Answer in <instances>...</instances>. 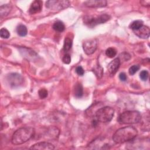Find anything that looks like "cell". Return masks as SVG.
I'll list each match as a JSON object with an SVG mask.
<instances>
[{"mask_svg": "<svg viewBox=\"0 0 150 150\" xmlns=\"http://www.w3.org/2000/svg\"><path fill=\"white\" fill-rule=\"evenodd\" d=\"M137 129L132 126H127L117 129L112 135V140L116 144H122L133 140L137 135Z\"/></svg>", "mask_w": 150, "mask_h": 150, "instance_id": "obj_1", "label": "cell"}, {"mask_svg": "<svg viewBox=\"0 0 150 150\" xmlns=\"http://www.w3.org/2000/svg\"><path fill=\"white\" fill-rule=\"evenodd\" d=\"M35 133V129L32 127L20 128L13 133L11 142L14 145L22 144L31 139L34 136Z\"/></svg>", "mask_w": 150, "mask_h": 150, "instance_id": "obj_2", "label": "cell"}, {"mask_svg": "<svg viewBox=\"0 0 150 150\" xmlns=\"http://www.w3.org/2000/svg\"><path fill=\"white\" fill-rule=\"evenodd\" d=\"M141 120V115L137 111H127L121 113L117 121L120 124H132L138 123Z\"/></svg>", "mask_w": 150, "mask_h": 150, "instance_id": "obj_3", "label": "cell"}, {"mask_svg": "<svg viewBox=\"0 0 150 150\" xmlns=\"http://www.w3.org/2000/svg\"><path fill=\"white\" fill-rule=\"evenodd\" d=\"M114 114V110L108 106L104 107L97 110L95 115L97 120L101 122H108L112 119Z\"/></svg>", "mask_w": 150, "mask_h": 150, "instance_id": "obj_4", "label": "cell"}, {"mask_svg": "<svg viewBox=\"0 0 150 150\" xmlns=\"http://www.w3.org/2000/svg\"><path fill=\"white\" fill-rule=\"evenodd\" d=\"M110 19V16L107 14H103L97 16H86L84 18V22L90 27L95 26L98 24L103 23Z\"/></svg>", "mask_w": 150, "mask_h": 150, "instance_id": "obj_5", "label": "cell"}, {"mask_svg": "<svg viewBox=\"0 0 150 150\" xmlns=\"http://www.w3.org/2000/svg\"><path fill=\"white\" fill-rule=\"evenodd\" d=\"M70 5L69 1L50 0L46 2V7L53 11H58L64 9Z\"/></svg>", "mask_w": 150, "mask_h": 150, "instance_id": "obj_6", "label": "cell"}, {"mask_svg": "<svg viewBox=\"0 0 150 150\" xmlns=\"http://www.w3.org/2000/svg\"><path fill=\"white\" fill-rule=\"evenodd\" d=\"M97 47V40L96 39H90L85 40L83 43V49L85 53L90 55L95 52Z\"/></svg>", "mask_w": 150, "mask_h": 150, "instance_id": "obj_7", "label": "cell"}, {"mask_svg": "<svg viewBox=\"0 0 150 150\" xmlns=\"http://www.w3.org/2000/svg\"><path fill=\"white\" fill-rule=\"evenodd\" d=\"M54 147L53 144L47 142H38L31 146L30 149L35 150H52Z\"/></svg>", "mask_w": 150, "mask_h": 150, "instance_id": "obj_8", "label": "cell"}, {"mask_svg": "<svg viewBox=\"0 0 150 150\" xmlns=\"http://www.w3.org/2000/svg\"><path fill=\"white\" fill-rule=\"evenodd\" d=\"M120 63H121L120 59L118 57H117V58H115L114 60H112V61H111L108 64L107 69H108V71L110 75L113 76L114 74H115L116 73V72L117 71L118 69L120 67Z\"/></svg>", "mask_w": 150, "mask_h": 150, "instance_id": "obj_9", "label": "cell"}, {"mask_svg": "<svg viewBox=\"0 0 150 150\" xmlns=\"http://www.w3.org/2000/svg\"><path fill=\"white\" fill-rule=\"evenodd\" d=\"M134 34L141 39H147L149 36L150 30L148 26L143 25L137 30H133Z\"/></svg>", "mask_w": 150, "mask_h": 150, "instance_id": "obj_10", "label": "cell"}, {"mask_svg": "<svg viewBox=\"0 0 150 150\" xmlns=\"http://www.w3.org/2000/svg\"><path fill=\"white\" fill-rule=\"evenodd\" d=\"M107 2L105 0H91L84 2V6L88 8H101L105 7Z\"/></svg>", "mask_w": 150, "mask_h": 150, "instance_id": "obj_11", "label": "cell"}, {"mask_svg": "<svg viewBox=\"0 0 150 150\" xmlns=\"http://www.w3.org/2000/svg\"><path fill=\"white\" fill-rule=\"evenodd\" d=\"M10 85L13 86H19L22 83L23 79L22 76L17 73H12L9 74L7 79Z\"/></svg>", "mask_w": 150, "mask_h": 150, "instance_id": "obj_12", "label": "cell"}, {"mask_svg": "<svg viewBox=\"0 0 150 150\" xmlns=\"http://www.w3.org/2000/svg\"><path fill=\"white\" fill-rule=\"evenodd\" d=\"M42 4L43 3L41 1H34L30 6L29 9V13L33 15L40 12L42 8Z\"/></svg>", "mask_w": 150, "mask_h": 150, "instance_id": "obj_13", "label": "cell"}, {"mask_svg": "<svg viewBox=\"0 0 150 150\" xmlns=\"http://www.w3.org/2000/svg\"><path fill=\"white\" fill-rule=\"evenodd\" d=\"M12 9V7L9 4H5L1 5L0 7V15L1 17H4L7 16Z\"/></svg>", "mask_w": 150, "mask_h": 150, "instance_id": "obj_14", "label": "cell"}, {"mask_svg": "<svg viewBox=\"0 0 150 150\" xmlns=\"http://www.w3.org/2000/svg\"><path fill=\"white\" fill-rule=\"evenodd\" d=\"M74 94L75 97L77 98H80L83 96V90L82 85L80 83H77L75 85L74 89Z\"/></svg>", "mask_w": 150, "mask_h": 150, "instance_id": "obj_15", "label": "cell"}, {"mask_svg": "<svg viewBox=\"0 0 150 150\" xmlns=\"http://www.w3.org/2000/svg\"><path fill=\"white\" fill-rule=\"evenodd\" d=\"M53 28L54 30L59 32H62L65 29V26L64 24L60 21L55 22L53 25Z\"/></svg>", "mask_w": 150, "mask_h": 150, "instance_id": "obj_16", "label": "cell"}, {"mask_svg": "<svg viewBox=\"0 0 150 150\" xmlns=\"http://www.w3.org/2000/svg\"><path fill=\"white\" fill-rule=\"evenodd\" d=\"M16 32L20 36H25L27 35L28 30L26 27L23 25H19L16 28Z\"/></svg>", "mask_w": 150, "mask_h": 150, "instance_id": "obj_17", "label": "cell"}, {"mask_svg": "<svg viewBox=\"0 0 150 150\" xmlns=\"http://www.w3.org/2000/svg\"><path fill=\"white\" fill-rule=\"evenodd\" d=\"M93 71L98 79H101L102 77L104 72L103 69L99 64H97L96 66H94L93 69Z\"/></svg>", "mask_w": 150, "mask_h": 150, "instance_id": "obj_18", "label": "cell"}, {"mask_svg": "<svg viewBox=\"0 0 150 150\" xmlns=\"http://www.w3.org/2000/svg\"><path fill=\"white\" fill-rule=\"evenodd\" d=\"M143 21L141 20H136L132 22L130 25H129V28L132 30H135L140 28L141 26H142L143 25Z\"/></svg>", "mask_w": 150, "mask_h": 150, "instance_id": "obj_19", "label": "cell"}, {"mask_svg": "<svg viewBox=\"0 0 150 150\" xmlns=\"http://www.w3.org/2000/svg\"><path fill=\"white\" fill-rule=\"evenodd\" d=\"M72 40L71 39L67 37L65 38L64 41V45H63V50L65 52H68L69 50H70L72 46Z\"/></svg>", "mask_w": 150, "mask_h": 150, "instance_id": "obj_20", "label": "cell"}, {"mask_svg": "<svg viewBox=\"0 0 150 150\" xmlns=\"http://www.w3.org/2000/svg\"><path fill=\"white\" fill-rule=\"evenodd\" d=\"M117 54L116 50L113 47H109L105 51V54L110 58H112L115 56Z\"/></svg>", "mask_w": 150, "mask_h": 150, "instance_id": "obj_21", "label": "cell"}, {"mask_svg": "<svg viewBox=\"0 0 150 150\" xmlns=\"http://www.w3.org/2000/svg\"><path fill=\"white\" fill-rule=\"evenodd\" d=\"M0 35L2 39H8L10 36V33L6 28H3L0 30Z\"/></svg>", "mask_w": 150, "mask_h": 150, "instance_id": "obj_22", "label": "cell"}, {"mask_svg": "<svg viewBox=\"0 0 150 150\" xmlns=\"http://www.w3.org/2000/svg\"><path fill=\"white\" fill-rule=\"evenodd\" d=\"M38 94H39V97L42 99H43L47 96L48 92H47V90L45 88H40L38 91Z\"/></svg>", "mask_w": 150, "mask_h": 150, "instance_id": "obj_23", "label": "cell"}, {"mask_svg": "<svg viewBox=\"0 0 150 150\" xmlns=\"http://www.w3.org/2000/svg\"><path fill=\"white\" fill-rule=\"evenodd\" d=\"M140 67L139 65H133L129 69V73L131 75H134L136 72L138 71V70L139 69Z\"/></svg>", "mask_w": 150, "mask_h": 150, "instance_id": "obj_24", "label": "cell"}, {"mask_svg": "<svg viewBox=\"0 0 150 150\" xmlns=\"http://www.w3.org/2000/svg\"><path fill=\"white\" fill-rule=\"evenodd\" d=\"M148 76H149V73H148V71L145 70L141 71L140 73V74H139V77H140L141 79L143 81H146L148 79Z\"/></svg>", "mask_w": 150, "mask_h": 150, "instance_id": "obj_25", "label": "cell"}, {"mask_svg": "<svg viewBox=\"0 0 150 150\" xmlns=\"http://www.w3.org/2000/svg\"><path fill=\"white\" fill-rule=\"evenodd\" d=\"M62 61L65 64H69L71 62V57L70 55L68 53H66L64 55L62 58Z\"/></svg>", "mask_w": 150, "mask_h": 150, "instance_id": "obj_26", "label": "cell"}, {"mask_svg": "<svg viewBox=\"0 0 150 150\" xmlns=\"http://www.w3.org/2000/svg\"><path fill=\"white\" fill-rule=\"evenodd\" d=\"M76 73H77L78 75L81 76H83L84 74V69H83V67H82L81 66H77V67H76Z\"/></svg>", "mask_w": 150, "mask_h": 150, "instance_id": "obj_27", "label": "cell"}, {"mask_svg": "<svg viewBox=\"0 0 150 150\" xmlns=\"http://www.w3.org/2000/svg\"><path fill=\"white\" fill-rule=\"evenodd\" d=\"M121 55H122L121 57H122V59H124V60L125 61H127V60H128L131 58L130 54H128V53H127V52H124V53H121Z\"/></svg>", "mask_w": 150, "mask_h": 150, "instance_id": "obj_28", "label": "cell"}, {"mask_svg": "<svg viewBox=\"0 0 150 150\" xmlns=\"http://www.w3.org/2000/svg\"><path fill=\"white\" fill-rule=\"evenodd\" d=\"M119 78H120V79L121 81H126V80H127V75H126V74H125V73L122 72V73H121L119 74Z\"/></svg>", "mask_w": 150, "mask_h": 150, "instance_id": "obj_29", "label": "cell"}, {"mask_svg": "<svg viewBox=\"0 0 150 150\" xmlns=\"http://www.w3.org/2000/svg\"><path fill=\"white\" fill-rule=\"evenodd\" d=\"M140 3L143 5L145 6H149L150 5V1L147 0V1H140Z\"/></svg>", "mask_w": 150, "mask_h": 150, "instance_id": "obj_30", "label": "cell"}]
</instances>
